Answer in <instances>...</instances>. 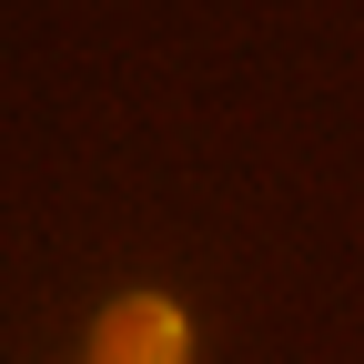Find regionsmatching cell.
<instances>
[{
	"label": "cell",
	"mask_w": 364,
	"mask_h": 364,
	"mask_svg": "<svg viewBox=\"0 0 364 364\" xmlns=\"http://www.w3.org/2000/svg\"><path fill=\"white\" fill-rule=\"evenodd\" d=\"M91 364H182V314L152 304V294H132L102 314V334H91Z\"/></svg>",
	"instance_id": "6da1fadb"
}]
</instances>
